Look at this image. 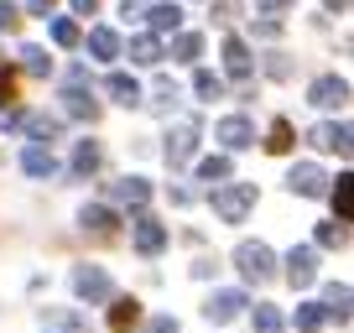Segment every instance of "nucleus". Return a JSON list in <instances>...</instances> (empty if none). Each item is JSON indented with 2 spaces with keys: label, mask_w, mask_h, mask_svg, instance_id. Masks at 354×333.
<instances>
[{
  "label": "nucleus",
  "mask_w": 354,
  "mask_h": 333,
  "mask_svg": "<svg viewBox=\"0 0 354 333\" xmlns=\"http://www.w3.org/2000/svg\"><path fill=\"white\" fill-rule=\"evenodd\" d=\"M42 333H88V323L73 307H47L42 312Z\"/></svg>",
  "instance_id": "nucleus-15"
},
{
  "label": "nucleus",
  "mask_w": 354,
  "mask_h": 333,
  "mask_svg": "<svg viewBox=\"0 0 354 333\" xmlns=\"http://www.w3.org/2000/svg\"><path fill=\"white\" fill-rule=\"evenodd\" d=\"M104 89H110L120 104H141V84H136L131 73H110V78H104Z\"/></svg>",
  "instance_id": "nucleus-21"
},
{
  "label": "nucleus",
  "mask_w": 354,
  "mask_h": 333,
  "mask_svg": "<svg viewBox=\"0 0 354 333\" xmlns=\"http://www.w3.org/2000/svg\"><path fill=\"white\" fill-rule=\"evenodd\" d=\"M234 266H240V276L255 281V287L277 276V256H271V245H261V240H240L234 245Z\"/></svg>",
  "instance_id": "nucleus-1"
},
{
  "label": "nucleus",
  "mask_w": 354,
  "mask_h": 333,
  "mask_svg": "<svg viewBox=\"0 0 354 333\" xmlns=\"http://www.w3.org/2000/svg\"><path fill=\"white\" fill-rule=\"evenodd\" d=\"M308 104H318V110H344V104H349V84H344L339 73H323V78H313Z\"/></svg>",
  "instance_id": "nucleus-4"
},
{
  "label": "nucleus",
  "mask_w": 354,
  "mask_h": 333,
  "mask_svg": "<svg viewBox=\"0 0 354 333\" xmlns=\"http://www.w3.org/2000/svg\"><path fill=\"white\" fill-rule=\"evenodd\" d=\"M110 198H115V203H131V209H146V198H151V182H146V178H120V182L110 188Z\"/></svg>",
  "instance_id": "nucleus-16"
},
{
  "label": "nucleus",
  "mask_w": 354,
  "mask_h": 333,
  "mask_svg": "<svg viewBox=\"0 0 354 333\" xmlns=\"http://www.w3.org/2000/svg\"><path fill=\"white\" fill-rule=\"evenodd\" d=\"M162 245H167V229L151 219V213H136V250H141V256H156Z\"/></svg>",
  "instance_id": "nucleus-13"
},
{
  "label": "nucleus",
  "mask_w": 354,
  "mask_h": 333,
  "mask_svg": "<svg viewBox=\"0 0 354 333\" xmlns=\"http://www.w3.org/2000/svg\"><path fill=\"white\" fill-rule=\"evenodd\" d=\"M328 198H333V209H339V219H344V224H354V172H344V178H333Z\"/></svg>",
  "instance_id": "nucleus-18"
},
{
  "label": "nucleus",
  "mask_w": 354,
  "mask_h": 333,
  "mask_svg": "<svg viewBox=\"0 0 354 333\" xmlns=\"http://www.w3.org/2000/svg\"><path fill=\"white\" fill-rule=\"evenodd\" d=\"M323 6H328V11H344V6H354V0H323Z\"/></svg>",
  "instance_id": "nucleus-44"
},
{
  "label": "nucleus",
  "mask_w": 354,
  "mask_h": 333,
  "mask_svg": "<svg viewBox=\"0 0 354 333\" xmlns=\"http://www.w3.org/2000/svg\"><path fill=\"white\" fill-rule=\"evenodd\" d=\"M250 209H255V182H224V188H214V213L224 224H240Z\"/></svg>",
  "instance_id": "nucleus-2"
},
{
  "label": "nucleus",
  "mask_w": 354,
  "mask_h": 333,
  "mask_svg": "<svg viewBox=\"0 0 354 333\" xmlns=\"http://www.w3.org/2000/svg\"><path fill=\"white\" fill-rule=\"evenodd\" d=\"M214 135H219V141L230 146V151H245V146L255 141V125L245 120V115H230V120H219V125H214Z\"/></svg>",
  "instance_id": "nucleus-9"
},
{
  "label": "nucleus",
  "mask_w": 354,
  "mask_h": 333,
  "mask_svg": "<svg viewBox=\"0 0 354 333\" xmlns=\"http://www.w3.org/2000/svg\"><path fill=\"white\" fill-rule=\"evenodd\" d=\"M94 166H100V146H94V141H78V151H73V172H78V178H88Z\"/></svg>",
  "instance_id": "nucleus-29"
},
{
  "label": "nucleus",
  "mask_w": 354,
  "mask_h": 333,
  "mask_svg": "<svg viewBox=\"0 0 354 333\" xmlns=\"http://www.w3.org/2000/svg\"><path fill=\"white\" fill-rule=\"evenodd\" d=\"M162 57H167V47L156 42V37H136V42H131V63H146V68H151V63H162Z\"/></svg>",
  "instance_id": "nucleus-23"
},
{
  "label": "nucleus",
  "mask_w": 354,
  "mask_h": 333,
  "mask_svg": "<svg viewBox=\"0 0 354 333\" xmlns=\"http://www.w3.org/2000/svg\"><path fill=\"white\" fill-rule=\"evenodd\" d=\"M146 21H151V32H177V26H183V11H177V6H151Z\"/></svg>",
  "instance_id": "nucleus-24"
},
{
  "label": "nucleus",
  "mask_w": 354,
  "mask_h": 333,
  "mask_svg": "<svg viewBox=\"0 0 354 333\" xmlns=\"http://www.w3.org/2000/svg\"><path fill=\"white\" fill-rule=\"evenodd\" d=\"M323 323H328V312H323V302H302V307H297V328H302V333H318Z\"/></svg>",
  "instance_id": "nucleus-27"
},
{
  "label": "nucleus",
  "mask_w": 354,
  "mask_h": 333,
  "mask_svg": "<svg viewBox=\"0 0 354 333\" xmlns=\"http://www.w3.org/2000/svg\"><path fill=\"white\" fill-rule=\"evenodd\" d=\"M318 151H339V156H354V125H313L308 135Z\"/></svg>",
  "instance_id": "nucleus-6"
},
{
  "label": "nucleus",
  "mask_w": 354,
  "mask_h": 333,
  "mask_svg": "<svg viewBox=\"0 0 354 333\" xmlns=\"http://www.w3.org/2000/svg\"><path fill=\"white\" fill-rule=\"evenodd\" d=\"M146 333H177V318H151V328Z\"/></svg>",
  "instance_id": "nucleus-40"
},
{
  "label": "nucleus",
  "mask_w": 354,
  "mask_h": 333,
  "mask_svg": "<svg viewBox=\"0 0 354 333\" xmlns=\"http://www.w3.org/2000/svg\"><path fill=\"white\" fill-rule=\"evenodd\" d=\"M73 11L78 16H94V11H100V0H73Z\"/></svg>",
  "instance_id": "nucleus-42"
},
{
  "label": "nucleus",
  "mask_w": 354,
  "mask_h": 333,
  "mask_svg": "<svg viewBox=\"0 0 354 333\" xmlns=\"http://www.w3.org/2000/svg\"><path fill=\"white\" fill-rule=\"evenodd\" d=\"M266 151H292V125L287 120H277V125H271V135H266Z\"/></svg>",
  "instance_id": "nucleus-33"
},
{
  "label": "nucleus",
  "mask_w": 354,
  "mask_h": 333,
  "mask_svg": "<svg viewBox=\"0 0 354 333\" xmlns=\"http://www.w3.org/2000/svg\"><path fill=\"white\" fill-rule=\"evenodd\" d=\"M78 224H84L88 234H115V209H104V203H84V213H78Z\"/></svg>",
  "instance_id": "nucleus-17"
},
{
  "label": "nucleus",
  "mask_w": 354,
  "mask_h": 333,
  "mask_svg": "<svg viewBox=\"0 0 354 333\" xmlns=\"http://www.w3.org/2000/svg\"><path fill=\"white\" fill-rule=\"evenodd\" d=\"M172 99H177V84H172V78H156V104L172 110Z\"/></svg>",
  "instance_id": "nucleus-37"
},
{
  "label": "nucleus",
  "mask_w": 354,
  "mask_h": 333,
  "mask_svg": "<svg viewBox=\"0 0 354 333\" xmlns=\"http://www.w3.org/2000/svg\"><path fill=\"white\" fill-rule=\"evenodd\" d=\"M313 240H318L323 250H344V245H349V229H344V224H318Z\"/></svg>",
  "instance_id": "nucleus-32"
},
{
  "label": "nucleus",
  "mask_w": 354,
  "mask_h": 333,
  "mask_svg": "<svg viewBox=\"0 0 354 333\" xmlns=\"http://www.w3.org/2000/svg\"><path fill=\"white\" fill-rule=\"evenodd\" d=\"M240 307H245V292H214V297L203 302V318L209 323H230V318H240Z\"/></svg>",
  "instance_id": "nucleus-10"
},
{
  "label": "nucleus",
  "mask_w": 354,
  "mask_h": 333,
  "mask_svg": "<svg viewBox=\"0 0 354 333\" xmlns=\"http://www.w3.org/2000/svg\"><path fill=\"white\" fill-rule=\"evenodd\" d=\"M224 73H230V78H240V84L255 73V57H250V47H245L240 37H230V42H224Z\"/></svg>",
  "instance_id": "nucleus-11"
},
{
  "label": "nucleus",
  "mask_w": 354,
  "mask_h": 333,
  "mask_svg": "<svg viewBox=\"0 0 354 333\" xmlns=\"http://www.w3.org/2000/svg\"><path fill=\"white\" fill-rule=\"evenodd\" d=\"M261 6V16H281V11H292V0H255Z\"/></svg>",
  "instance_id": "nucleus-39"
},
{
  "label": "nucleus",
  "mask_w": 354,
  "mask_h": 333,
  "mask_svg": "<svg viewBox=\"0 0 354 333\" xmlns=\"http://www.w3.org/2000/svg\"><path fill=\"white\" fill-rule=\"evenodd\" d=\"M198 53H203V37H198V32H183V37L172 42V57H177V63H193Z\"/></svg>",
  "instance_id": "nucleus-31"
},
{
  "label": "nucleus",
  "mask_w": 354,
  "mask_h": 333,
  "mask_svg": "<svg viewBox=\"0 0 354 333\" xmlns=\"http://www.w3.org/2000/svg\"><path fill=\"white\" fill-rule=\"evenodd\" d=\"M141 323V302L136 297H115V307H110V328L115 333H125V328H136Z\"/></svg>",
  "instance_id": "nucleus-20"
},
{
  "label": "nucleus",
  "mask_w": 354,
  "mask_h": 333,
  "mask_svg": "<svg viewBox=\"0 0 354 333\" xmlns=\"http://www.w3.org/2000/svg\"><path fill=\"white\" fill-rule=\"evenodd\" d=\"M21 125H26V131H32V135H37V146H47V141H53V135H57V131H63V125H57V120H53V115H26V120H21Z\"/></svg>",
  "instance_id": "nucleus-26"
},
{
  "label": "nucleus",
  "mask_w": 354,
  "mask_h": 333,
  "mask_svg": "<svg viewBox=\"0 0 354 333\" xmlns=\"http://www.w3.org/2000/svg\"><path fill=\"white\" fill-rule=\"evenodd\" d=\"M328 172H323L318 162H302V166H292V178H287V188L297 193V198H328Z\"/></svg>",
  "instance_id": "nucleus-3"
},
{
  "label": "nucleus",
  "mask_w": 354,
  "mask_h": 333,
  "mask_svg": "<svg viewBox=\"0 0 354 333\" xmlns=\"http://www.w3.org/2000/svg\"><path fill=\"white\" fill-rule=\"evenodd\" d=\"M63 110L73 115V120H100V99L84 89V84H73V89H63Z\"/></svg>",
  "instance_id": "nucleus-14"
},
{
  "label": "nucleus",
  "mask_w": 354,
  "mask_h": 333,
  "mask_svg": "<svg viewBox=\"0 0 354 333\" xmlns=\"http://www.w3.org/2000/svg\"><path fill=\"white\" fill-rule=\"evenodd\" d=\"M21 63H26V73H37V78H42L47 68H53V63H47V53H42V47H21Z\"/></svg>",
  "instance_id": "nucleus-34"
},
{
  "label": "nucleus",
  "mask_w": 354,
  "mask_h": 333,
  "mask_svg": "<svg viewBox=\"0 0 354 333\" xmlns=\"http://www.w3.org/2000/svg\"><path fill=\"white\" fill-rule=\"evenodd\" d=\"M193 89H198V99H224V78L203 68V73H193Z\"/></svg>",
  "instance_id": "nucleus-28"
},
{
  "label": "nucleus",
  "mask_w": 354,
  "mask_h": 333,
  "mask_svg": "<svg viewBox=\"0 0 354 333\" xmlns=\"http://www.w3.org/2000/svg\"><path fill=\"white\" fill-rule=\"evenodd\" d=\"M11 99H16V73L0 68V110H11Z\"/></svg>",
  "instance_id": "nucleus-36"
},
{
  "label": "nucleus",
  "mask_w": 354,
  "mask_h": 333,
  "mask_svg": "<svg viewBox=\"0 0 354 333\" xmlns=\"http://www.w3.org/2000/svg\"><path fill=\"white\" fill-rule=\"evenodd\" d=\"M88 53H94V57H104V63H110V57L120 53V37H115L110 26H94V32H88Z\"/></svg>",
  "instance_id": "nucleus-22"
},
{
  "label": "nucleus",
  "mask_w": 354,
  "mask_h": 333,
  "mask_svg": "<svg viewBox=\"0 0 354 333\" xmlns=\"http://www.w3.org/2000/svg\"><path fill=\"white\" fill-rule=\"evenodd\" d=\"M313 276H318V250H313V245H297L287 256V281L292 287H313Z\"/></svg>",
  "instance_id": "nucleus-7"
},
{
  "label": "nucleus",
  "mask_w": 354,
  "mask_h": 333,
  "mask_svg": "<svg viewBox=\"0 0 354 333\" xmlns=\"http://www.w3.org/2000/svg\"><path fill=\"white\" fill-rule=\"evenodd\" d=\"M230 172H234L230 156H203V162H198V178H203V182H224Z\"/></svg>",
  "instance_id": "nucleus-30"
},
{
  "label": "nucleus",
  "mask_w": 354,
  "mask_h": 333,
  "mask_svg": "<svg viewBox=\"0 0 354 333\" xmlns=\"http://www.w3.org/2000/svg\"><path fill=\"white\" fill-rule=\"evenodd\" d=\"M21 172H26V178H53V172H57V156H53V146H26V151H21Z\"/></svg>",
  "instance_id": "nucleus-12"
},
{
  "label": "nucleus",
  "mask_w": 354,
  "mask_h": 333,
  "mask_svg": "<svg viewBox=\"0 0 354 333\" xmlns=\"http://www.w3.org/2000/svg\"><path fill=\"white\" fill-rule=\"evenodd\" d=\"M73 292H78V297H84V302H110V276H104V271L100 266H78L73 271Z\"/></svg>",
  "instance_id": "nucleus-5"
},
{
  "label": "nucleus",
  "mask_w": 354,
  "mask_h": 333,
  "mask_svg": "<svg viewBox=\"0 0 354 333\" xmlns=\"http://www.w3.org/2000/svg\"><path fill=\"white\" fill-rule=\"evenodd\" d=\"M281 323H287V312H281V307H271V302L255 307V333H281Z\"/></svg>",
  "instance_id": "nucleus-25"
},
{
  "label": "nucleus",
  "mask_w": 354,
  "mask_h": 333,
  "mask_svg": "<svg viewBox=\"0 0 354 333\" xmlns=\"http://www.w3.org/2000/svg\"><path fill=\"white\" fill-rule=\"evenodd\" d=\"M26 11H32V16H47V11H53V0H32Z\"/></svg>",
  "instance_id": "nucleus-43"
},
{
  "label": "nucleus",
  "mask_w": 354,
  "mask_h": 333,
  "mask_svg": "<svg viewBox=\"0 0 354 333\" xmlns=\"http://www.w3.org/2000/svg\"><path fill=\"white\" fill-rule=\"evenodd\" d=\"M323 312H328V318H354V292L349 287H339V281H333L328 292H323Z\"/></svg>",
  "instance_id": "nucleus-19"
},
{
  "label": "nucleus",
  "mask_w": 354,
  "mask_h": 333,
  "mask_svg": "<svg viewBox=\"0 0 354 333\" xmlns=\"http://www.w3.org/2000/svg\"><path fill=\"white\" fill-rule=\"evenodd\" d=\"M193 146H198V120H183L172 135H167V162L183 166V162L193 156Z\"/></svg>",
  "instance_id": "nucleus-8"
},
{
  "label": "nucleus",
  "mask_w": 354,
  "mask_h": 333,
  "mask_svg": "<svg viewBox=\"0 0 354 333\" xmlns=\"http://www.w3.org/2000/svg\"><path fill=\"white\" fill-rule=\"evenodd\" d=\"M16 21H21V11H16L11 0H0V32H16Z\"/></svg>",
  "instance_id": "nucleus-38"
},
{
  "label": "nucleus",
  "mask_w": 354,
  "mask_h": 333,
  "mask_svg": "<svg viewBox=\"0 0 354 333\" xmlns=\"http://www.w3.org/2000/svg\"><path fill=\"white\" fill-rule=\"evenodd\" d=\"M125 6V16H136V11H151V0H120Z\"/></svg>",
  "instance_id": "nucleus-41"
},
{
  "label": "nucleus",
  "mask_w": 354,
  "mask_h": 333,
  "mask_svg": "<svg viewBox=\"0 0 354 333\" xmlns=\"http://www.w3.org/2000/svg\"><path fill=\"white\" fill-rule=\"evenodd\" d=\"M53 42L57 47H78V26L73 21H53Z\"/></svg>",
  "instance_id": "nucleus-35"
}]
</instances>
